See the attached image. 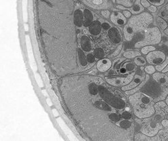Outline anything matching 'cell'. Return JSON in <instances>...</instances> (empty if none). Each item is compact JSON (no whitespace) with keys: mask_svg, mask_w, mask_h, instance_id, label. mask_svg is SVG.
<instances>
[{"mask_svg":"<svg viewBox=\"0 0 168 141\" xmlns=\"http://www.w3.org/2000/svg\"><path fill=\"white\" fill-rule=\"evenodd\" d=\"M90 74H93V75H94V74H95L96 73V71L95 70V69H94V70L92 71V72H91V73H89Z\"/></svg>","mask_w":168,"mask_h":141,"instance_id":"44","label":"cell"},{"mask_svg":"<svg viewBox=\"0 0 168 141\" xmlns=\"http://www.w3.org/2000/svg\"><path fill=\"white\" fill-rule=\"evenodd\" d=\"M146 61L150 65H158L163 62H164L166 59V55L161 51L154 50L149 52L146 55Z\"/></svg>","mask_w":168,"mask_h":141,"instance_id":"8","label":"cell"},{"mask_svg":"<svg viewBox=\"0 0 168 141\" xmlns=\"http://www.w3.org/2000/svg\"><path fill=\"white\" fill-rule=\"evenodd\" d=\"M50 101V99H47V101H48V105L50 106L51 105H52V104H51V103H50V101Z\"/></svg>","mask_w":168,"mask_h":141,"instance_id":"46","label":"cell"},{"mask_svg":"<svg viewBox=\"0 0 168 141\" xmlns=\"http://www.w3.org/2000/svg\"><path fill=\"white\" fill-rule=\"evenodd\" d=\"M93 52H94V55H95V56L96 57V58H99V59L102 58L104 56V55H105V52H104L103 49H102L100 48H95V50H94Z\"/></svg>","mask_w":168,"mask_h":141,"instance_id":"25","label":"cell"},{"mask_svg":"<svg viewBox=\"0 0 168 141\" xmlns=\"http://www.w3.org/2000/svg\"><path fill=\"white\" fill-rule=\"evenodd\" d=\"M148 10L149 11H150V12H155L157 11V7L155 6H153V5H152V6H150V7H149L148 8Z\"/></svg>","mask_w":168,"mask_h":141,"instance_id":"38","label":"cell"},{"mask_svg":"<svg viewBox=\"0 0 168 141\" xmlns=\"http://www.w3.org/2000/svg\"><path fill=\"white\" fill-rule=\"evenodd\" d=\"M87 62L90 63V64H93L95 60V55H93V54H92V53H90V54H87Z\"/></svg>","mask_w":168,"mask_h":141,"instance_id":"32","label":"cell"},{"mask_svg":"<svg viewBox=\"0 0 168 141\" xmlns=\"http://www.w3.org/2000/svg\"><path fill=\"white\" fill-rule=\"evenodd\" d=\"M52 111H53V113H54V115L55 116V117H57V116H58V112L57 111V110L53 109Z\"/></svg>","mask_w":168,"mask_h":141,"instance_id":"42","label":"cell"},{"mask_svg":"<svg viewBox=\"0 0 168 141\" xmlns=\"http://www.w3.org/2000/svg\"><path fill=\"white\" fill-rule=\"evenodd\" d=\"M81 1H84V0H81Z\"/></svg>","mask_w":168,"mask_h":141,"instance_id":"48","label":"cell"},{"mask_svg":"<svg viewBox=\"0 0 168 141\" xmlns=\"http://www.w3.org/2000/svg\"><path fill=\"white\" fill-rule=\"evenodd\" d=\"M102 27L104 30L108 31L110 28H111V26H110V24L109 23H108L107 22H103V23L102 24Z\"/></svg>","mask_w":168,"mask_h":141,"instance_id":"34","label":"cell"},{"mask_svg":"<svg viewBox=\"0 0 168 141\" xmlns=\"http://www.w3.org/2000/svg\"><path fill=\"white\" fill-rule=\"evenodd\" d=\"M123 15L125 16L126 18H130L132 17V12L129 11L127 10H123Z\"/></svg>","mask_w":168,"mask_h":141,"instance_id":"35","label":"cell"},{"mask_svg":"<svg viewBox=\"0 0 168 141\" xmlns=\"http://www.w3.org/2000/svg\"><path fill=\"white\" fill-rule=\"evenodd\" d=\"M161 33L159 28L157 26L148 27L144 31V36L142 39L135 44L136 48H142L146 46L157 45L161 42Z\"/></svg>","mask_w":168,"mask_h":141,"instance_id":"6","label":"cell"},{"mask_svg":"<svg viewBox=\"0 0 168 141\" xmlns=\"http://www.w3.org/2000/svg\"><path fill=\"white\" fill-rule=\"evenodd\" d=\"M136 75V73L133 72L126 76H117V77H106L105 79L108 84L112 86L120 87L125 86L130 83Z\"/></svg>","mask_w":168,"mask_h":141,"instance_id":"7","label":"cell"},{"mask_svg":"<svg viewBox=\"0 0 168 141\" xmlns=\"http://www.w3.org/2000/svg\"><path fill=\"white\" fill-rule=\"evenodd\" d=\"M80 46L82 50L85 52H91L93 49V46H92L91 41L90 40L89 37L87 35H83L80 38Z\"/></svg>","mask_w":168,"mask_h":141,"instance_id":"15","label":"cell"},{"mask_svg":"<svg viewBox=\"0 0 168 141\" xmlns=\"http://www.w3.org/2000/svg\"><path fill=\"white\" fill-rule=\"evenodd\" d=\"M157 23H158V24H159V26H160L161 29L165 30V28H167V23L164 19H163V18H161V17H157Z\"/></svg>","mask_w":168,"mask_h":141,"instance_id":"26","label":"cell"},{"mask_svg":"<svg viewBox=\"0 0 168 141\" xmlns=\"http://www.w3.org/2000/svg\"><path fill=\"white\" fill-rule=\"evenodd\" d=\"M102 28V24L100 22L97 20H95L89 26V33L92 35L96 36L100 33Z\"/></svg>","mask_w":168,"mask_h":141,"instance_id":"16","label":"cell"},{"mask_svg":"<svg viewBox=\"0 0 168 141\" xmlns=\"http://www.w3.org/2000/svg\"><path fill=\"white\" fill-rule=\"evenodd\" d=\"M116 8H117L118 9H120L123 10H127L129 11L132 12V14H135V15H136V14L142 13L144 10V7L141 4V0H136V2H135L134 4L132 6V7L131 8H127L125 7H124V6L120 5L116 6Z\"/></svg>","mask_w":168,"mask_h":141,"instance_id":"10","label":"cell"},{"mask_svg":"<svg viewBox=\"0 0 168 141\" xmlns=\"http://www.w3.org/2000/svg\"><path fill=\"white\" fill-rule=\"evenodd\" d=\"M168 72V64L166 67H165L164 69H163V70L162 71V73H166Z\"/></svg>","mask_w":168,"mask_h":141,"instance_id":"41","label":"cell"},{"mask_svg":"<svg viewBox=\"0 0 168 141\" xmlns=\"http://www.w3.org/2000/svg\"><path fill=\"white\" fill-rule=\"evenodd\" d=\"M155 49H156L155 48V47H154L153 46H146L142 47V48L141 49V52H142L143 54L147 55L149 52L155 50Z\"/></svg>","mask_w":168,"mask_h":141,"instance_id":"27","label":"cell"},{"mask_svg":"<svg viewBox=\"0 0 168 141\" xmlns=\"http://www.w3.org/2000/svg\"><path fill=\"white\" fill-rule=\"evenodd\" d=\"M145 77H146L145 75L144 76H140V75H135L134 79H132V81H131L129 84L122 87V90L125 92L135 88H136L142 82V81L144 80Z\"/></svg>","mask_w":168,"mask_h":141,"instance_id":"11","label":"cell"},{"mask_svg":"<svg viewBox=\"0 0 168 141\" xmlns=\"http://www.w3.org/2000/svg\"><path fill=\"white\" fill-rule=\"evenodd\" d=\"M83 32H84V33H85V34H87V33H88V31H87V29H84V30H83Z\"/></svg>","mask_w":168,"mask_h":141,"instance_id":"47","label":"cell"},{"mask_svg":"<svg viewBox=\"0 0 168 141\" xmlns=\"http://www.w3.org/2000/svg\"><path fill=\"white\" fill-rule=\"evenodd\" d=\"M123 67H124L127 71H134L135 69H136V65L132 62L125 63Z\"/></svg>","mask_w":168,"mask_h":141,"instance_id":"29","label":"cell"},{"mask_svg":"<svg viewBox=\"0 0 168 141\" xmlns=\"http://www.w3.org/2000/svg\"><path fill=\"white\" fill-rule=\"evenodd\" d=\"M75 0H36L39 34L49 66L58 77L84 71L78 56Z\"/></svg>","mask_w":168,"mask_h":141,"instance_id":"2","label":"cell"},{"mask_svg":"<svg viewBox=\"0 0 168 141\" xmlns=\"http://www.w3.org/2000/svg\"><path fill=\"white\" fill-rule=\"evenodd\" d=\"M167 22H168V20H167Z\"/></svg>","mask_w":168,"mask_h":141,"instance_id":"49","label":"cell"},{"mask_svg":"<svg viewBox=\"0 0 168 141\" xmlns=\"http://www.w3.org/2000/svg\"><path fill=\"white\" fill-rule=\"evenodd\" d=\"M153 78L160 85L168 87V76L164 73L155 72L154 74H153Z\"/></svg>","mask_w":168,"mask_h":141,"instance_id":"13","label":"cell"},{"mask_svg":"<svg viewBox=\"0 0 168 141\" xmlns=\"http://www.w3.org/2000/svg\"><path fill=\"white\" fill-rule=\"evenodd\" d=\"M129 102L132 105L135 115L139 119L150 117L155 113V99L143 92L130 95Z\"/></svg>","mask_w":168,"mask_h":141,"instance_id":"3","label":"cell"},{"mask_svg":"<svg viewBox=\"0 0 168 141\" xmlns=\"http://www.w3.org/2000/svg\"><path fill=\"white\" fill-rule=\"evenodd\" d=\"M78 60L81 66L83 67H87L88 63L87 56H85V53L83 52V50L82 49L78 48Z\"/></svg>","mask_w":168,"mask_h":141,"instance_id":"20","label":"cell"},{"mask_svg":"<svg viewBox=\"0 0 168 141\" xmlns=\"http://www.w3.org/2000/svg\"><path fill=\"white\" fill-rule=\"evenodd\" d=\"M149 78H150L149 75H146V78H145V80L144 79V80L142 81V82L141 83L140 85H138V86H137L136 88H135L132 89V90H130L125 91L126 94L127 95H132V94H135V93L138 92H139V90H140L141 88H142L144 86V85L146 84V83H147V81H148Z\"/></svg>","mask_w":168,"mask_h":141,"instance_id":"19","label":"cell"},{"mask_svg":"<svg viewBox=\"0 0 168 141\" xmlns=\"http://www.w3.org/2000/svg\"><path fill=\"white\" fill-rule=\"evenodd\" d=\"M101 14H102V15L104 16V17H105L106 18H108L110 16V12L108 11V10H103V11H102Z\"/></svg>","mask_w":168,"mask_h":141,"instance_id":"37","label":"cell"},{"mask_svg":"<svg viewBox=\"0 0 168 141\" xmlns=\"http://www.w3.org/2000/svg\"><path fill=\"white\" fill-rule=\"evenodd\" d=\"M83 14H84V16H85V21L83 22L84 25L86 26H90L92 22H93V14H92L91 12L88 9H85V10H84Z\"/></svg>","mask_w":168,"mask_h":141,"instance_id":"18","label":"cell"},{"mask_svg":"<svg viewBox=\"0 0 168 141\" xmlns=\"http://www.w3.org/2000/svg\"><path fill=\"white\" fill-rule=\"evenodd\" d=\"M59 85L67 111L88 140L134 139V122L123 117V112L130 108L101 77L70 75L61 77Z\"/></svg>","mask_w":168,"mask_h":141,"instance_id":"1","label":"cell"},{"mask_svg":"<svg viewBox=\"0 0 168 141\" xmlns=\"http://www.w3.org/2000/svg\"><path fill=\"white\" fill-rule=\"evenodd\" d=\"M83 12L80 9H77L74 12V23L77 27H81L83 24Z\"/></svg>","mask_w":168,"mask_h":141,"instance_id":"17","label":"cell"},{"mask_svg":"<svg viewBox=\"0 0 168 141\" xmlns=\"http://www.w3.org/2000/svg\"><path fill=\"white\" fill-rule=\"evenodd\" d=\"M150 3L155 6H160L164 3L165 0H148Z\"/></svg>","mask_w":168,"mask_h":141,"instance_id":"31","label":"cell"},{"mask_svg":"<svg viewBox=\"0 0 168 141\" xmlns=\"http://www.w3.org/2000/svg\"><path fill=\"white\" fill-rule=\"evenodd\" d=\"M134 140L135 141H144V140H146V141H152V138H150V136H148L145 134H142V132L141 133H138L135 136L134 138Z\"/></svg>","mask_w":168,"mask_h":141,"instance_id":"23","label":"cell"},{"mask_svg":"<svg viewBox=\"0 0 168 141\" xmlns=\"http://www.w3.org/2000/svg\"><path fill=\"white\" fill-rule=\"evenodd\" d=\"M145 71H146V73H148V75H153L155 73V70H156V69H155V67H154L153 66V65H148V66H146L145 67L144 69Z\"/></svg>","mask_w":168,"mask_h":141,"instance_id":"30","label":"cell"},{"mask_svg":"<svg viewBox=\"0 0 168 141\" xmlns=\"http://www.w3.org/2000/svg\"><path fill=\"white\" fill-rule=\"evenodd\" d=\"M108 35L110 40L114 44H118L121 42V34L115 27H111L108 30Z\"/></svg>","mask_w":168,"mask_h":141,"instance_id":"12","label":"cell"},{"mask_svg":"<svg viewBox=\"0 0 168 141\" xmlns=\"http://www.w3.org/2000/svg\"><path fill=\"white\" fill-rule=\"evenodd\" d=\"M165 103H166V105L168 107V95H167V97H166V100H165Z\"/></svg>","mask_w":168,"mask_h":141,"instance_id":"45","label":"cell"},{"mask_svg":"<svg viewBox=\"0 0 168 141\" xmlns=\"http://www.w3.org/2000/svg\"><path fill=\"white\" fill-rule=\"evenodd\" d=\"M114 74V73H113V71H112V70H110L109 72L108 73V75H113Z\"/></svg>","mask_w":168,"mask_h":141,"instance_id":"43","label":"cell"},{"mask_svg":"<svg viewBox=\"0 0 168 141\" xmlns=\"http://www.w3.org/2000/svg\"><path fill=\"white\" fill-rule=\"evenodd\" d=\"M119 72L120 73H121V74H125V73H127V69L125 68L124 67H120Z\"/></svg>","mask_w":168,"mask_h":141,"instance_id":"39","label":"cell"},{"mask_svg":"<svg viewBox=\"0 0 168 141\" xmlns=\"http://www.w3.org/2000/svg\"><path fill=\"white\" fill-rule=\"evenodd\" d=\"M123 48V44H120L119 46H118V48L116 49V50L114 51V52L112 53V55L110 56L111 57H114V56H117V55L119 54L120 52V50H121V49Z\"/></svg>","mask_w":168,"mask_h":141,"instance_id":"33","label":"cell"},{"mask_svg":"<svg viewBox=\"0 0 168 141\" xmlns=\"http://www.w3.org/2000/svg\"><path fill=\"white\" fill-rule=\"evenodd\" d=\"M110 20L111 22L114 24L118 26L125 25L127 23V18L123 15V14L118 11V10H114L112 12L111 16H110Z\"/></svg>","mask_w":168,"mask_h":141,"instance_id":"9","label":"cell"},{"mask_svg":"<svg viewBox=\"0 0 168 141\" xmlns=\"http://www.w3.org/2000/svg\"><path fill=\"white\" fill-rule=\"evenodd\" d=\"M167 64H168V56L166 57V59H165L164 62H163L160 65H156V66H155V69H156L157 71H158L160 72V71H162L163 70V69L167 66Z\"/></svg>","mask_w":168,"mask_h":141,"instance_id":"28","label":"cell"},{"mask_svg":"<svg viewBox=\"0 0 168 141\" xmlns=\"http://www.w3.org/2000/svg\"><path fill=\"white\" fill-rule=\"evenodd\" d=\"M153 21V16L148 12H142L132 16L123 27L125 40L132 41L137 34L144 31Z\"/></svg>","mask_w":168,"mask_h":141,"instance_id":"4","label":"cell"},{"mask_svg":"<svg viewBox=\"0 0 168 141\" xmlns=\"http://www.w3.org/2000/svg\"><path fill=\"white\" fill-rule=\"evenodd\" d=\"M140 56H141V53L136 50L127 51L123 54V56L126 58H135Z\"/></svg>","mask_w":168,"mask_h":141,"instance_id":"21","label":"cell"},{"mask_svg":"<svg viewBox=\"0 0 168 141\" xmlns=\"http://www.w3.org/2000/svg\"><path fill=\"white\" fill-rule=\"evenodd\" d=\"M112 67V62L108 58H102L97 63V68L100 72H106Z\"/></svg>","mask_w":168,"mask_h":141,"instance_id":"14","label":"cell"},{"mask_svg":"<svg viewBox=\"0 0 168 141\" xmlns=\"http://www.w3.org/2000/svg\"><path fill=\"white\" fill-rule=\"evenodd\" d=\"M166 103L164 102H158L155 105V111L157 114L155 116L144 118L142 122V128L140 131L145 135L153 137L155 136L163 128L161 122L165 115V108Z\"/></svg>","mask_w":168,"mask_h":141,"instance_id":"5","label":"cell"},{"mask_svg":"<svg viewBox=\"0 0 168 141\" xmlns=\"http://www.w3.org/2000/svg\"><path fill=\"white\" fill-rule=\"evenodd\" d=\"M134 63L136 65H138V66L142 67V66H144V65L146 64V60H145L144 58H143V57L140 56L136 57V58H135Z\"/></svg>","mask_w":168,"mask_h":141,"instance_id":"24","label":"cell"},{"mask_svg":"<svg viewBox=\"0 0 168 141\" xmlns=\"http://www.w3.org/2000/svg\"><path fill=\"white\" fill-rule=\"evenodd\" d=\"M118 5L123 6L125 8H131L134 5L136 0H116Z\"/></svg>","mask_w":168,"mask_h":141,"instance_id":"22","label":"cell"},{"mask_svg":"<svg viewBox=\"0 0 168 141\" xmlns=\"http://www.w3.org/2000/svg\"><path fill=\"white\" fill-rule=\"evenodd\" d=\"M141 4L144 6V8H149L150 6V2L148 0H141Z\"/></svg>","mask_w":168,"mask_h":141,"instance_id":"36","label":"cell"},{"mask_svg":"<svg viewBox=\"0 0 168 141\" xmlns=\"http://www.w3.org/2000/svg\"><path fill=\"white\" fill-rule=\"evenodd\" d=\"M93 3L95 5H99V4H102L103 3V1L102 0H93Z\"/></svg>","mask_w":168,"mask_h":141,"instance_id":"40","label":"cell"}]
</instances>
